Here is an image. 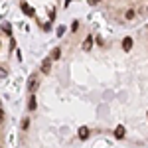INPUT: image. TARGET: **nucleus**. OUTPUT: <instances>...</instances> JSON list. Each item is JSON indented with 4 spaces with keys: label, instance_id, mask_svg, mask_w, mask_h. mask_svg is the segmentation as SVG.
<instances>
[{
    "label": "nucleus",
    "instance_id": "nucleus-7",
    "mask_svg": "<svg viewBox=\"0 0 148 148\" xmlns=\"http://www.w3.org/2000/svg\"><path fill=\"white\" fill-rule=\"evenodd\" d=\"M79 136L83 138V140L89 136V128H87V126H81V128H79Z\"/></svg>",
    "mask_w": 148,
    "mask_h": 148
},
{
    "label": "nucleus",
    "instance_id": "nucleus-1",
    "mask_svg": "<svg viewBox=\"0 0 148 148\" xmlns=\"http://www.w3.org/2000/svg\"><path fill=\"white\" fill-rule=\"evenodd\" d=\"M123 49L125 51H130L132 49V38H125L123 40Z\"/></svg>",
    "mask_w": 148,
    "mask_h": 148
},
{
    "label": "nucleus",
    "instance_id": "nucleus-9",
    "mask_svg": "<svg viewBox=\"0 0 148 148\" xmlns=\"http://www.w3.org/2000/svg\"><path fill=\"white\" fill-rule=\"evenodd\" d=\"M59 56H61V49H59V47H56V49L51 51V59H59Z\"/></svg>",
    "mask_w": 148,
    "mask_h": 148
},
{
    "label": "nucleus",
    "instance_id": "nucleus-14",
    "mask_svg": "<svg viewBox=\"0 0 148 148\" xmlns=\"http://www.w3.org/2000/svg\"><path fill=\"white\" fill-rule=\"evenodd\" d=\"M2 123H4V111L0 109V125H2Z\"/></svg>",
    "mask_w": 148,
    "mask_h": 148
},
{
    "label": "nucleus",
    "instance_id": "nucleus-6",
    "mask_svg": "<svg viewBox=\"0 0 148 148\" xmlns=\"http://www.w3.org/2000/svg\"><path fill=\"white\" fill-rule=\"evenodd\" d=\"M28 89H30V93H34L36 89H38V81H36V77H32V79H30V83H28Z\"/></svg>",
    "mask_w": 148,
    "mask_h": 148
},
{
    "label": "nucleus",
    "instance_id": "nucleus-13",
    "mask_svg": "<svg viewBox=\"0 0 148 148\" xmlns=\"http://www.w3.org/2000/svg\"><path fill=\"white\" fill-rule=\"evenodd\" d=\"M77 28H79V22H73V26H71V30H73V32H77Z\"/></svg>",
    "mask_w": 148,
    "mask_h": 148
},
{
    "label": "nucleus",
    "instance_id": "nucleus-8",
    "mask_svg": "<svg viewBox=\"0 0 148 148\" xmlns=\"http://www.w3.org/2000/svg\"><path fill=\"white\" fill-rule=\"evenodd\" d=\"M49 63H51V59H46V61H44V65H42V71H44V73H49Z\"/></svg>",
    "mask_w": 148,
    "mask_h": 148
},
{
    "label": "nucleus",
    "instance_id": "nucleus-10",
    "mask_svg": "<svg viewBox=\"0 0 148 148\" xmlns=\"http://www.w3.org/2000/svg\"><path fill=\"white\" fill-rule=\"evenodd\" d=\"M22 128H24V130L30 128V119H24V121H22Z\"/></svg>",
    "mask_w": 148,
    "mask_h": 148
},
{
    "label": "nucleus",
    "instance_id": "nucleus-12",
    "mask_svg": "<svg viewBox=\"0 0 148 148\" xmlns=\"http://www.w3.org/2000/svg\"><path fill=\"white\" fill-rule=\"evenodd\" d=\"M65 34V28H63V26H61V28H57V36H63Z\"/></svg>",
    "mask_w": 148,
    "mask_h": 148
},
{
    "label": "nucleus",
    "instance_id": "nucleus-2",
    "mask_svg": "<svg viewBox=\"0 0 148 148\" xmlns=\"http://www.w3.org/2000/svg\"><path fill=\"white\" fill-rule=\"evenodd\" d=\"M38 101H36V95H30V103H28V111H36Z\"/></svg>",
    "mask_w": 148,
    "mask_h": 148
},
{
    "label": "nucleus",
    "instance_id": "nucleus-4",
    "mask_svg": "<svg viewBox=\"0 0 148 148\" xmlns=\"http://www.w3.org/2000/svg\"><path fill=\"white\" fill-rule=\"evenodd\" d=\"M20 8H22L24 12H26V14H28V16H34L36 12L32 10V8H30V6H28V4H26V2H22V4H20Z\"/></svg>",
    "mask_w": 148,
    "mask_h": 148
},
{
    "label": "nucleus",
    "instance_id": "nucleus-11",
    "mask_svg": "<svg viewBox=\"0 0 148 148\" xmlns=\"http://www.w3.org/2000/svg\"><path fill=\"white\" fill-rule=\"evenodd\" d=\"M125 16H126V18H128V20H132V18H134V12H132V10H128V12H126V14H125Z\"/></svg>",
    "mask_w": 148,
    "mask_h": 148
},
{
    "label": "nucleus",
    "instance_id": "nucleus-5",
    "mask_svg": "<svg viewBox=\"0 0 148 148\" xmlns=\"http://www.w3.org/2000/svg\"><path fill=\"white\" fill-rule=\"evenodd\" d=\"M125 132H126L125 126H116V128H114V136H116V138H123V136H125Z\"/></svg>",
    "mask_w": 148,
    "mask_h": 148
},
{
    "label": "nucleus",
    "instance_id": "nucleus-15",
    "mask_svg": "<svg viewBox=\"0 0 148 148\" xmlns=\"http://www.w3.org/2000/svg\"><path fill=\"white\" fill-rule=\"evenodd\" d=\"M97 2H99V0H89V4H97Z\"/></svg>",
    "mask_w": 148,
    "mask_h": 148
},
{
    "label": "nucleus",
    "instance_id": "nucleus-3",
    "mask_svg": "<svg viewBox=\"0 0 148 148\" xmlns=\"http://www.w3.org/2000/svg\"><path fill=\"white\" fill-rule=\"evenodd\" d=\"M91 46H93V36H87V38H85V44H83V49H85V51H89Z\"/></svg>",
    "mask_w": 148,
    "mask_h": 148
}]
</instances>
